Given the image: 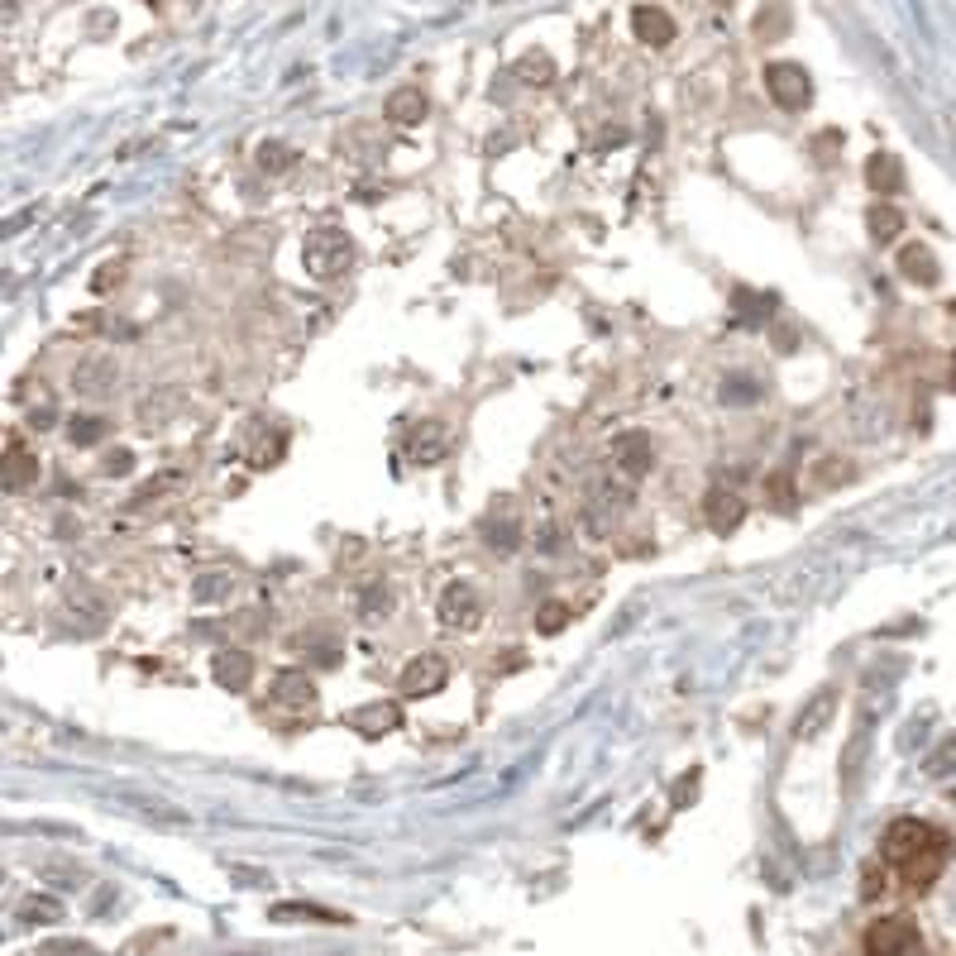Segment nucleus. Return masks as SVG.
<instances>
[{"mask_svg": "<svg viewBox=\"0 0 956 956\" xmlns=\"http://www.w3.org/2000/svg\"><path fill=\"white\" fill-rule=\"evenodd\" d=\"M947 856H952V842L923 818H899L885 832V861L904 875L909 890H928L947 870Z\"/></svg>", "mask_w": 956, "mask_h": 956, "instance_id": "1", "label": "nucleus"}, {"mask_svg": "<svg viewBox=\"0 0 956 956\" xmlns=\"http://www.w3.org/2000/svg\"><path fill=\"white\" fill-rule=\"evenodd\" d=\"M302 259L316 283H335V278H345L349 263H354V244H349L345 230H311Z\"/></svg>", "mask_w": 956, "mask_h": 956, "instance_id": "2", "label": "nucleus"}, {"mask_svg": "<svg viewBox=\"0 0 956 956\" xmlns=\"http://www.w3.org/2000/svg\"><path fill=\"white\" fill-rule=\"evenodd\" d=\"M866 952L870 956H928V942L918 933V923H909V918H875L866 928Z\"/></svg>", "mask_w": 956, "mask_h": 956, "instance_id": "3", "label": "nucleus"}, {"mask_svg": "<svg viewBox=\"0 0 956 956\" xmlns=\"http://www.w3.org/2000/svg\"><path fill=\"white\" fill-rule=\"evenodd\" d=\"M765 91L780 110H804L813 101V82L799 63H770L765 67Z\"/></svg>", "mask_w": 956, "mask_h": 956, "instance_id": "4", "label": "nucleus"}, {"mask_svg": "<svg viewBox=\"0 0 956 956\" xmlns=\"http://www.w3.org/2000/svg\"><path fill=\"white\" fill-rule=\"evenodd\" d=\"M440 622L455 631H474L478 622H483V598H478L474 584H450L445 593H440Z\"/></svg>", "mask_w": 956, "mask_h": 956, "instance_id": "5", "label": "nucleus"}, {"mask_svg": "<svg viewBox=\"0 0 956 956\" xmlns=\"http://www.w3.org/2000/svg\"><path fill=\"white\" fill-rule=\"evenodd\" d=\"M612 464L622 469V478H627V483L646 478V474H651V464H655L651 435H646V431H622L617 440H612Z\"/></svg>", "mask_w": 956, "mask_h": 956, "instance_id": "6", "label": "nucleus"}, {"mask_svg": "<svg viewBox=\"0 0 956 956\" xmlns=\"http://www.w3.org/2000/svg\"><path fill=\"white\" fill-rule=\"evenodd\" d=\"M445 679H450L445 655H416V660H407L397 689H402V698H426V694H435V689H445Z\"/></svg>", "mask_w": 956, "mask_h": 956, "instance_id": "7", "label": "nucleus"}, {"mask_svg": "<svg viewBox=\"0 0 956 956\" xmlns=\"http://www.w3.org/2000/svg\"><path fill=\"white\" fill-rule=\"evenodd\" d=\"M478 536L488 541V550H502V555H512L517 545H522V517H517V507L502 498L493 502V512L478 522Z\"/></svg>", "mask_w": 956, "mask_h": 956, "instance_id": "8", "label": "nucleus"}, {"mask_svg": "<svg viewBox=\"0 0 956 956\" xmlns=\"http://www.w3.org/2000/svg\"><path fill=\"white\" fill-rule=\"evenodd\" d=\"M244 459L254 464V469H268V464H278L287 450V435L273 426V421H249V431H244Z\"/></svg>", "mask_w": 956, "mask_h": 956, "instance_id": "9", "label": "nucleus"}, {"mask_svg": "<svg viewBox=\"0 0 956 956\" xmlns=\"http://www.w3.org/2000/svg\"><path fill=\"white\" fill-rule=\"evenodd\" d=\"M703 517H708V526H713L717 536H727V531H737L741 517H746V502L732 493V488H708V498H703Z\"/></svg>", "mask_w": 956, "mask_h": 956, "instance_id": "10", "label": "nucleus"}, {"mask_svg": "<svg viewBox=\"0 0 956 956\" xmlns=\"http://www.w3.org/2000/svg\"><path fill=\"white\" fill-rule=\"evenodd\" d=\"M627 502H631V493L622 488V483H617V488H612V483H598V488H593V498H588V526H593L598 536L612 531V522L627 512Z\"/></svg>", "mask_w": 956, "mask_h": 956, "instance_id": "11", "label": "nucleus"}, {"mask_svg": "<svg viewBox=\"0 0 956 956\" xmlns=\"http://www.w3.org/2000/svg\"><path fill=\"white\" fill-rule=\"evenodd\" d=\"M832 713H837V689H818V694L799 708V717H794V737H799V741H818V737H823V727L832 722Z\"/></svg>", "mask_w": 956, "mask_h": 956, "instance_id": "12", "label": "nucleus"}, {"mask_svg": "<svg viewBox=\"0 0 956 956\" xmlns=\"http://www.w3.org/2000/svg\"><path fill=\"white\" fill-rule=\"evenodd\" d=\"M115 378H120L115 359H106V354H87V359L72 369V388L87 392V397H101V392L115 388Z\"/></svg>", "mask_w": 956, "mask_h": 956, "instance_id": "13", "label": "nucleus"}, {"mask_svg": "<svg viewBox=\"0 0 956 956\" xmlns=\"http://www.w3.org/2000/svg\"><path fill=\"white\" fill-rule=\"evenodd\" d=\"M39 478V459L24 450L20 435H10V445H5V474H0V483H5V493H24L29 483Z\"/></svg>", "mask_w": 956, "mask_h": 956, "instance_id": "14", "label": "nucleus"}, {"mask_svg": "<svg viewBox=\"0 0 956 956\" xmlns=\"http://www.w3.org/2000/svg\"><path fill=\"white\" fill-rule=\"evenodd\" d=\"M631 29H636L641 44H651V48H665L674 39V20L660 5H636V10H631Z\"/></svg>", "mask_w": 956, "mask_h": 956, "instance_id": "15", "label": "nucleus"}, {"mask_svg": "<svg viewBox=\"0 0 956 956\" xmlns=\"http://www.w3.org/2000/svg\"><path fill=\"white\" fill-rule=\"evenodd\" d=\"M445 450H450V431H445L440 421L412 426V435H407V459H416V464H431V459H440Z\"/></svg>", "mask_w": 956, "mask_h": 956, "instance_id": "16", "label": "nucleus"}, {"mask_svg": "<svg viewBox=\"0 0 956 956\" xmlns=\"http://www.w3.org/2000/svg\"><path fill=\"white\" fill-rule=\"evenodd\" d=\"M899 273L918 287H937V278H942V268H937L928 244H904V249H899Z\"/></svg>", "mask_w": 956, "mask_h": 956, "instance_id": "17", "label": "nucleus"}, {"mask_svg": "<svg viewBox=\"0 0 956 956\" xmlns=\"http://www.w3.org/2000/svg\"><path fill=\"white\" fill-rule=\"evenodd\" d=\"M211 674H216V684L220 689H249V679H254V660L244 651H220L216 655V665H211Z\"/></svg>", "mask_w": 956, "mask_h": 956, "instance_id": "18", "label": "nucleus"}, {"mask_svg": "<svg viewBox=\"0 0 956 956\" xmlns=\"http://www.w3.org/2000/svg\"><path fill=\"white\" fill-rule=\"evenodd\" d=\"M402 722V713H397V703H369V708H359V713H349V727L359 732V737H383V732H392Z\"/></svg>", "mask_w": 956, "mask_h": 956, "instance_id": "19", "label": "nucleus"}, {"mask_svg": "<svg viewBox=\"0 0 956 956\" xmlns=\"http://www.w3.org/2000/svg\"><path fill=\"white\" fill-rule=\"evenodd\" d=\"M273 698L287 703V708H311V703H316V684H311L302 670H283L273 679Z\"/></svg>", "mask_w": 956, "mask_h": 956, "instance_id": "20", "label": "nucleus"}, {"mask_svg": "<svg viewBox=\"0 0 956 956\" xmlns=\"http://www.w3.org/2000/svg\"><path fill=\"white\" fill-rule=\"evenodd\" d=\"M866 182L880 196L904 192V168H899V158H894V153H875V158L866 163Z\"/></svg>", "mask_w": 956, "mask_h": 956, "instance_id": "21", "label": "nucleus"}, {"mask_svg": "<svg viewBox=\"0 0 956 956\" xmlns=\"http://www.w3.org/2000/svg\"><path fill=\"white\" fill-rule=\"evenodd\" d=\"M426 115V91L421 87H402L388 96V120L392 125H421Z\"/></svg>", "mask_w": 956, "mask_h": 956, "instance_id": "22", "label": "nucleus"}, {"mask_svg": "<svg viewBox=\"0 0 956 956\" xmlns=\"http://www.w3.org/2000/svg\"><path fill=\"white\" fill-rule=\"evenodd\" d=\"M899 230H904V216L894 211L890 201L870 206V235H875V244H890V239H899Z\"/></svg>", "mask_w": 956, "mask_h": 956, "instance_id": "23", "label": "nucleus"}, {"mask_svg": "<svg viewBox=\"0 0 956 956\" xmlns=\"http://www.w3.org/2000/svg\"><path fill=\"white\" fill-rule=\"evenodd\" d=\"M784 29H789V10H784V5H765L761 15H756V34H761V39H780Z\"/></svg>", "mask_w": 956, "mask_h": 956, "instance_id": "24", "label": "nucleus"}, {"mask_svg": "<svg viewBox=\"0 0 956 956\" xmlns=\"http://www.w3.org/2000/svg\"><path fill=\"white\" fill-rule=\"evenodd\" d=\"M517 77H522V82H536V87H545V82L555 77V67H550V58H545V53H526L522 63H517Z\"/></svg>", "mask_w": 956, "mask_h": 956, "instance_id": "25", "label": "nucleus"}, {"mask_svg": "<svg viewBox=\"0 0 956 956\" xmlns=\"http://www.w3.org/2000/svg\"><path fill=\"white\" fill-rule=\"evenodd\" d=\"M106 435V421H96V416H77L72 426H67V440L72 445H96Z\"/></svg>", "mask_w": 956, "mask_h": 956, "instance_id": "26", "label": "nucleus"}, {"mask_svg": "<svg viewBox=\"0 0 956 956\" xmlns=\"http://www.w3.org/2000/svg\"><path fill=\"white\" fill-rule=\"evenodd\" d=\"M63 918V904H53V899H29L20 909V923H58Z\"/></svg>", "mask_w": 956, "mask_h": 956, "instance_id": "27", "label": "nucleus"}, {"mask_svg": "<svg viewBox=\"0 0 956 956\" xmlns=\"http://www.w3.org/2000/svg\"><path fill=\"white\" fill-rule=\"evenodd\" d=\"M565 622H569V608H565V603H545V608L536 612V627H541L545 636H555V631H565Z\"/></svg>", "mask_w": 956, "mask_h": 956, "instance_id": "28", "label": "nucleus"}, {"mask_svg": "<svg viewBox=\"0 0 956 956\" xmlns=\"http://www.w3.org/2000/svg\"><path fill=\"white\" fill-rule=\"evenodd\" d=\"M259 163L278 173V168H287V163H292V153H287L283 144H263V149H259Z\"/></svg>", "mask_w": 956, "mask_h": 956, "instance_id": "29", "label": "nucleus"}, {"mask_svg": "<svg viewBox=\"0 0 956 956\" xmlns=\"http://www.w3.org/2000/svg\"><path fill=\"white\" fill-rule=\"evenodd\" d=\"M952 765H956V741H947V746H942V751H937L933 761H928V775H947V770H952Z\"/></svg>", "mask_w": 956, "mask_h": 956, "instance_id": "30", "label": "nucleus"}, {"mask_svg": "<svg viewBox=\"0 0 956 956\" xmlns=\"http://www.w3.org/2000/svg\"><path fill=\"white\" fill-rule=\"evenodd\" d=\"M770 493H775V502H780L784 512L794 507V488H789V478H770Z\"/></svg>", "mask_w": 956, "mask_h": 956, "instance_id": "31", "label": "nucleus"}, {"mask_svg": "<svg viewBox=\"0 0 956 956\" xmlns=\"http://www.w3.org/2000/svg\"><path fill=\"white\" fill-rule=\"evenodd\" d=\"M106 474H130V455L120 450V455H110L106 459Z\"/></svg>", "mask_w": 956, "mask_h": 956, "instance_id": "32", "label": "nucleus"}]
</instances>
